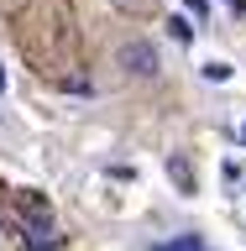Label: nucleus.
<instances>
[{"instance_id":"nucleus-1","label":"nucleus","mask_w":246,"mask_h":251,"mask_svg":"<svg viewBox=\"0 0 246 251\" xmlns=\"http://www.w3.org/2000/svg\"><path fill=\"white\" fill-rule=\"evenodd\" d=\"M121 68H126V74H141V78L157 74V47L152 42H126L121 47Z\"/></svg>"},{"instance_id":"nucleus-2","label":"nucleus","mask_w":246,"mask_h":251,"mask_svg":"<svg viewBox=\"0 0 246 251\" xmlns=\"http://www.w3.org/2000/svg\"><path fill=\"white\" fill-rule=\"evenodd\" d=\"M204 78H210V84H225L231 68H225V63H204Z\"/></svg>"},{"instance_id":"nucleus-3","label":"nucleus","mask_w":246,"mask_h":251,"mask_svg":"<svg viewBox=\"0 0 246 251\" xmlns=\"http://www.w3.org/2000/svg\"><path fill=\"white\" fill-rule=\"evenodd\" d=\"M157 251H204V246L194 241V235H189V241H168V246H157Z\"/></svg>"},{"instance_id":"nucleus-4","label":"nucleus","mask_w":246,"mask_h":251,"mask_svg":"<svg viewBox=\"0 0 246 251\" xmlns=\"http://www.w3.org/2000/svg\"><path fill=\"white\" fill-rule=\"evenodd\" d=\"M168 26H173V37H178V42H189V37H194V26H189V21H178V16H173Z\"/></svg>"},{"instance_id":"nucleus-5","label":"nucleus","mask_w":246,"mask_h":251,"mask_svg":"<svg viewBox=\"0 0 246 251\" xmlns=\"http://www.w3.org/2000/svg\"><path fill=\"white\" fill-rule=\"evenodd\" d=\"M115 5H126V11H141V5H152V0H115Z\"/></svg>"},{"instance_id":"nucleus-6","label":"nucleus","mask_w":246,"mask_h":251,"mask_svg":"<svg viewBox=\"0 0 246 251\" xmlns=\"http://www.w3.org/2000/svg\"><path fill=\"white\" fill-rule=\"evenodd\" d=\"M241 141H246V126H241Z\"/></svg>"}]
</instances>
